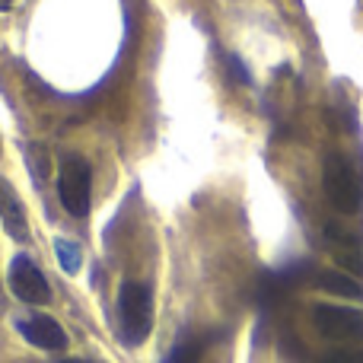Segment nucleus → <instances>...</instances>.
I'll use <instances>...</instances> for the list:
<instances>
[{
  "label": "nucleus",
  "instance_id": "nucleus-8",
  "mask_svg": "<svg viewBox=\"0 0 363 363\" xmlns=\"http://www.w3.org/2000/svg\"><path fill=\"white\" fill-rule=\"evenodd\" d=\"M328 242H332V258L338 264V271H345V274H363V249H360L357 236L328 223Z\"/></svg>",
  "mask_w": 363,
  "mask_h": 363
},
{
  "label": "nucleus",
  "instance_id": "nucleus-5",
  "mask_svg": "<svg viewBox=\"0 0 363 363\" xmlns=\"http://www.w3.org/2000/svg\"><path fill=\"white\" fill-rule=\"evenodd\" d=\"M10 290L29 306H42L51 300V287L45 281V274L35 268V262L26 255H16L10 264Z\"/></svg>",
  "mask_w": 363,
  "mask_h": 363
},
{
  "label": "nucleus",
  "instance_id": "nucleus-10",
  "mask_svg": "<svg viewBox=\"0 0 363 363\" xmlns=\"http://www.w3.org/2000/svg\"><path fill=\"white\" fill-rule=\"evenodd\" d=\"M55 255L67 274H77V271H80L83 255H80V245L77 242H70V239H55Z\"/></svg>",
  "mask_w": 363,
  "mask_h": 363
},
{
  "label": "nucleus",
  "instance_id": "nucleus-4",
  "mask_svg": "<svg viewBox=\"0 0 363 363\" xmlns=\"http://www.w3.org/2000/svg\"><path fill=\"white\" fill-rule=\"evenodd\" d=\"M313 325L319 328L322 338L338 341V345H354L363 341V313L351 306H322L313 309Z\"/></svg>",
  "mask_w": 363,
  "mask_h": 363
},
{
  "label": "nucleus",
  "instance_id": "nucleus-2",
  "mask_svg": "<svg viewBox=\"0 0 363 363\" xmlns=\"http://www.w3.org/2000/svg\"><path fill=\"white\" fill-rule=\"evenodd\" d=\"M322 188H325L328 201L335 211L341 213H357L363 204V185L357 169L351 166V160L341 153H328L325 166H322Z\"/></svg>",
  "mask_w": 363,
  "mask_h": 363
},
{
  "label": "nucleus",
  "instance_id": "nucleus-11",
  "mask_svg": "<svg viewBox=\"0 0 363 363\" xmlns=\"http://www.w3.org/2000/svg\"><path fill=\"white\" fill-rule=\"evenodd\" d=\"M322 363H363V351H354V347H338V351H328Z\"/></svg>",
  "mask_w": 363,
  "mask_h": 363
},
{
  "label": "nucleus",
  "instance_id": "nucleus-12",
  "mask_svg": "<svg viewBox=\"0 0 363 363\" xmlns=\"http://www.w3.org/2000/svg\"><path fill=\"white\" fill-rule=\"evenodd\" d=\"M198 351L201 347L194 345V341H185V345H179L176 351H172V357L166 363H198Z\"/></svg>",
  "mask_w": 363,
  "mask_h": 363
},
{
  "label": "nucleus",
  "instance_id": "nucleus-3",
  "mask_svg": "<svg viewBox=\"0 0 363 363\" xmlns=\"http://www.w3.org/2000/svg\"><path fill=\"white\" fill-rule=\"evenodd\" d=\"M57 198L70 217H86L93 198V169L83 157H64L57 172Z\"/></svg>",
  "mask_w": 363,
  "mask_h": 363
},
{
  "label": "nucleus",
  "instance_id": "nucleus-9",
  "mask_svg": "<svg viewBox=\"0 0 363 363\" xmlns=\"http://www.w3.org/2000/svg\"><path fill=\"white\" fill-rule=\"evenodd\" d=\"M315 284H319L325 294L347 296V300H360L363 296V287L354 281L351 274H345V271H322V274L315 277Z\"/></svg>",
  "mask_w": 363,
  "mask_h": 363
},
{
  "label": "nucleus",
  "instance_id": "nucleus-14",
  "mask_svg": "<svg viewBox=\"0 0 363 363\" xmlns=\"http://www.w3.org/2000/svg\"><path fill=\"white\" fill-rule=\"evenodd\" d=\"M61 363H86V360H61Z\"/></svg>",
  "mask_w": 363,
  "mask_h": 363
},
{
  "label": "nucleus",
  "instance_id": "nucleus-6",
  "mask_svg": "<svg viewBox=\"0 0 363 363\" xmlns=\"http://www.w3.org/2000/svg\"><path fill=\"white\" fill-rule=\"evenodd\" d=\"M16 328L29 345L42 347V351H64L67 347V332L51 315H29V319L16 322Z\"/></svg>",
  "mask_w": 363,
  "mask_h": 363
},
{
  "label": "nucleus",
  "instance_id": "nucleus-13",
  "mask_svg": "<svg viewBox=\"0 0 363 363\" xmlns=\"http://www.w3.org/2000/svg\"><path fill=\"white\" fill-rule=\"evenodd\" d=\"M13 4V0H0V10H6V6H10Z\"/></svg>",
  "mask_w": 363,
  "mask_h": 363
},
{
  "label": "nucleus",
  "instance_id": "nucleus-1",
  "mask_svg": "<svg viewBox=\"0 0 363 363\" xmlns=\"http://www.w3.org/2000/svg\"><path fill=\"white\" fill-rule=\"evenodd\" d=\"M118 325H121V341L131 347L144 345L147 335L153 328V294L150 287L138 281L121 284L118 290Z\"/></svg>",
  "mask_w": 363,
  "mask_h": 363
},
{
  "label": "nucleus",
  "instance_id": "nucleus-7",
  "mask_svg": "<svg viewBox=\"0 0 363 363\" xmlns=\"http://www.w3.org/2000/svg\"><path fill=\"white\" fill-rule=\"evenodd\" d=\"M0 223L10 233V239L16 242H26L29 239V220H26V207L19 201L16 188L10 185L4 176H0Z\"/></svg>",
  "mask_w": 363,
  "mask_h": 363
}]
</instances>
